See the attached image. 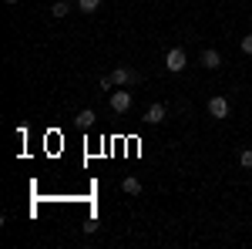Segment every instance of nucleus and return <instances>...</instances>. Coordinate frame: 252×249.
Segmentation results:
<instances>
[{
    "label": "nucleus",
    "mask_w": 252,
    "mask_h": 249,
    "mask_svg": "<svg viewBox=\"0 0 252 249\" xmlns=\"http://www.w3.org/2000/svg\"><path fill=\"white\" fill-rule=\"evenodd\" d=\"M239 165H242V169H252V148H246V152L239 155Z\"/></svg>",
    "instance_id": "nucleus-11"
},
{
    "label": "nucleus",
    "mask_w": 252,
    "mask_h": 249,
    "mask_svg": "<svg viewBox=\"0 0 252 249\" xmlns=\"http://www.w3.org/2000/svg\"><path fill=\"white\" fill-rule=\"evenodd\" d=\"M165 111H168V108H165L161 101H155V105L145 108V118H141V121H145V125H161V121H165Z\"/></svg>",
    "instance_id": "nucleus-4"
},
{
    "label": "nucleus",
    "mask_w": 252,
    "mask_h": 249,
    "mask_svg": "<svg viewBox=\"0 0 252 249\" xmlns=\"http://www.w3.org/2000/svg\"><path fill=\"white\" fill-rule=\"evenodd\" d=\"M111 77H115V84L128 88V84H135V81H138V71H135V68H115Z\"/></svg>",
    "instance_id": "nucleus-5"
},
{
    "label": "nucleus",
    "mask_w": 252,
    "mask_h": 249,
    "mask_svg": "<svg viewBox=\"0 0 252 249\" xmlns=\"http://www.w3.org/2000/svg\"><path fill=\"white\" fill-rule=\"evenodd\" d=\"M97 7H101V0H78V10H81V14H94Z\"/></svg>",
    "instance_id": "nucleus-10"
},
{
    "label": "nucleus",
    "mask_w": 252,
    "mask_h": 249,
    "mask_svg": "<svg viewBox=\"0 0 252 249\" xmlns=\"http://www.w3.org/2000/svg\"><path fill=\"white\" fill-rule=\"evenodd\" d=\"M209 115L212 118H229V98H222V95H215V98H209Z\"/></svg>",
    "instance_id": "nucleus-3"
},
{
    "label": "nucleus",
    "mask_w": 252,
    "mask_h": 249,
    "mask_svg": "<svg viewBox=\"0 0 252 249\" xmlns=\"http://www.w3.org/2000/svg\"><path fill=\"white\" fill-rule=\"evenodd\" d=\"M3 3H17V0H3Z\"/></svg>",
    "instance_id": "nucleus-14"
},
{
    "label": "nucleus",
    "mask_w": 252,
    "mask_h": 249,
    "mask_svg": "<svg viewBox=\"0 0 252 249\" xmlns=\"http://www.w3.org/2000/svg\"><path fill=\"white\" fill-rule=\"evenodd\" d=\"M185 64H189V58H185V51H182V47H172V51L165 54V68H168L172 74H182V71H185Z\"/></svg>",
    "instance_id": "nucleus-1"
},
{
    "label": "nucleus",
    "mask_w": 252,
    "mask_h": 249,
    "mask_svg": "<svg viewBox=\"0 0 252 249\" xmlns=\"http://www.w3.org/2000/svg\"><path fill=\"white\" fill-rule=\"evenodd\" d=\"M202 64H205L209 71H215V68H222V54H219L215 47H205V51H202Z\"/></svg>",
    "instance_id": "nucleus-6"
},
{
    "label": "nucleus",
    "mask_w": 252,
    "mask_h": 249,
    "mask_svg": "<svg viewBox=\"0 0 252 249\" xmlns=\"http://www.w3.org/2000/svg\"><path fill=\"white\" fill-rule=\"evenodd\" d=\"M94 121H97L94 108H84V111H78V118H74V125H78V128H91Z\"/></svg>",
    "instance_id": "nucleus-8"
},
{
    "label": "nucleus",
    "mask_w": 252,
    "mask_h": 249,
    "mask_svg": "<svg viewBox=\"0 0 252 249\" xmlns=\"http://www.w3.org/2000/svg\"><path fill=\"white\" fill-rule=\"evenodd\" d=\"M131 101H135L131 91H111V111H115V115H125V111L131 108Z\"/></svg>",
    "instance_id": "nucleus-2"
},
{
    "label": "nucleus",
    "mask_w": 252,
    "mask_h": 249,
    "mask_svg": "<svg viewBox=\"0 0 252 249\" xmlns=\"http://www.w3.org/2000/svg\"><path fill=\"white\" fill-rule=\"evenodd\" d=\"M111 88H118V84H115V77H111V74H104V77H101V91H111Z\"/></svg>",
    "instance_id": "nucleus-12"
},
{
    "label": "nucleus",
    "mask_w": 252,
    "mask_h": 249,
    "mask_svg": "<svg viewBox=\"0 0 252 249\" xmlns=\"http://www.w3.org/2000/svg\"><path fill=\"white\" fill-rule=\"evenodd\" d=\"M121 192H128V195H141V178L125 175V178H121Z\"/></svg>",
    "instance_id": "nucleus-7"
},
{
    "label": "nucleus",
    "mask_w": 252,
    "mask_h": 249,
    "mask_svg": "<svg viewBox=\"0 0 252 249\" xmlns=\"http://www.w3.org/2000/svg\"><path fill=\"white\" fill-rule=\"evenodd\" d=\"M242 51H246V54H252V34H246V37H242Z\"/></svg>",
    "instance_id": "nucleus-13"
},
{
    "label": "nucleus",
    "mask_w": 252,
    "mask_h": 249,
    "mask_svg": "<svg viewBox=\"0 0 252 249\" xmlns=\"http://www.w3.org/2000/svg\"><path fill=\"white\" fill-rule=\"evenodd\" d=\"M67 14H71V0H58L51 7V17H67Z\"/></svg>",
    "instance_id": "nucleus-9"
}]
</instances>
